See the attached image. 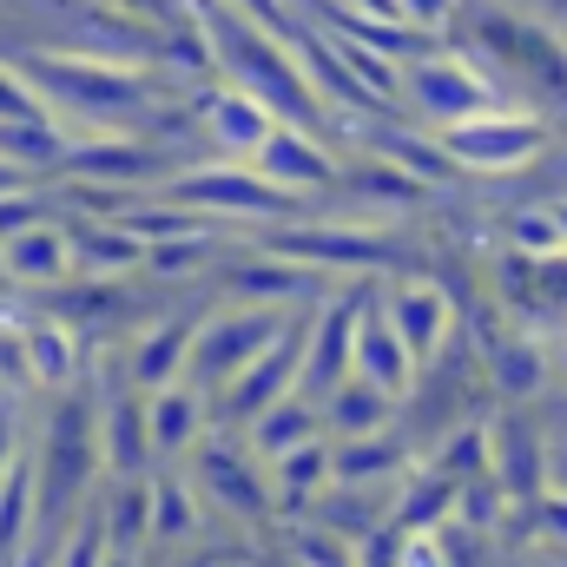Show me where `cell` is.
Returning a JSON list of instances; mask_svg holds the SVG:
<instances>
[{"label":"cell","instance_id":"1","mask_svg":"<svg viewBox=\"0 0 567 567\" xmlns=\"http://www.w3.org/2000/svg\"><path fill=\"white\" fill-rule=\"evenodd\" d=\"M212 27H218V60L231 66V86H245V93H258L278 120H310L317 106L297 93V73H290V60H284L278 47V27H258V13H231V7H218L212 0Z\"/></svg>","mask_w":567,"mask_h":567},{"label":"cell","instance_id":"2","mask_svg":"<svg viewBox=\"0 0 567 567\" xmlns=\"http://www.w3.org/2000/svg\"><path fill=\"white\" fill-rule=\"evenodd\" d=\"M278 337V317L265 303H238V310H218L192 330V357H185V377L205 383V390H225L265 343Z\"/></svg>","mask_w":567,"mask_h":567},{"label":"cell","instance_id":"3","mask_svg":"<svg viewBox=\"0 0 567 567\" xmlns=\"http://www.w3.org/2000/svg\"><path fill=\"white\" fill-rule=\"evenodd\" d=\"M27 73L40 80V93H53L60 106H73V113H86V120H100V126H113V120H126V113H140L145 106V86L133 73H113V66H100V60H27Z\"/></svg>","mask_w":567,"mask_h":567},{"label":"cell","instance_id":"4","mask_svg":"<svg viewBox=\"0 0 567 567\" xmlns=\"http://www.w3.org/2000/svg\"><path fill=\"white\" fill-rule=\"evenodd\" d=\"M158 198H178V205H198V212H231V218H258V212H284V205H290V192L271 185L251 158L172 172V178L158 185Z\"/></svg>","mask_w":567,"mask_h":567},{"label":"cell","instance_id":"5","mask_svg":"<svg viewBox=\"0 0 567 567\" xmlns=\"http://www.w3.org/2000/svg\"><path fill=\"white\" fill-rule=\"evenodd\" d=\"M297 337H303V323L278 330V337H271V343H265V350H258V357L225 383V390H218V403H225V410H218V423H225V429L258 423L271 403H284V390L303 377V370H297Z\"/></svg>","mask_w":567,"mask_h":567},{"label":"cell","instance_id":"6","mask_svg":"<svg viewBox=\"0 0 567 567\" xmlns=\"http://www.w3.org/2000/svg\"><path fill=\"white\" fill-rule=\"evenodd\" d=\"M198 120H205V140L218 145L225 158H251L258 145L271 140V126H278V113L258 93H245V86H218L212 100H198Z\"/></svg>","mask_w":567,"mask_h":567},{"label":"cell","instance_id":"7","mask_svg":"<svg viewBox=\"0 0 567 567\" xmlns=\"http://www.w3.org/2000/svg\"><path fill=\"white\" fill-rule=\"evenodd\" d=\"M0 271H7V284H27V290L60 284L73 271V238H66V225L33 218V225H20L13 238H0Z\"/></svg>","mask_w":567,"mask_h":567},{"label":"cell","instance_id":"8","mask_svg":"<svg viewBox=\"0 0 567 567\" xmlns=\"http://www.w3.org/2000/svg\"><path fill=\"white\" fill-rule=\"evenodd\" d=\"M198 495H205V508H225V515H238V522H265L258 462H245V455L225 449V442L198 449Z\"/></svg>","mask_w":567,"mask_h":567},{"label":"cell","instance_id":"9","mask_svg":"<svg viewBox=\"0 0 567 567\" xmlns=\"http://www.w3.org/2000/svg\"><path fill=\"white\" fill-rule=\"evenodd\" d=\"M145 423H152V455L192 449V435L205 429V403H198L192 377H178V383H165V390H145Z\"/></svg>","mask_w":567,"mask_h":567},{"label":"cell","instance_id":"10","mask_svg":"<svg viewBox=\"0 0 567 567\" xmlns=\"http://www.w3.org/2000/svg\"><path fill=\"white\" fill-rule=\"evenodd\" d=\"M251 165H258L271 185H284V192H297V185H323V178H330L323 152L303 140V133H284V126H271V140L251 152Z\"/></svg>","mask_w":567,"mask_h":567},{"label":"cell","instance_id":"11","mask_svg":"<svg viewBox=\"0 0 567 567\" xmlns=\"http://www.w3.org/2000/svg\"><path fill=\"white\" fill-rule=\"evenodd\" d=\"M185 357H192V323H158V330H145L133 343V370L126 377L140 390H165V383L185 377Z\"/></svg>","mask_w":567,"mask_h":567},{"label":"cell","instance_id":"12","mask_svg":"<svg viewBox=\"0 0 567 567\" xmlns=\"http://www.w3.org/2000/svg\"><path fill=\"white\" fill-rule=\"evenodd\" d=\"M27 363H33V383H40V390H73V377L86 370V357H80V337H73L60 317L27 330Z\"/></svg>","mask_w":567,"mask_h":567},{"label":"cell","instance_id":"13","mask_svg":"<svg viewBox=\"0 0 567 567\" xmlns=\"http://www.w3.org/2000/svg\"><path fill=\"white\" fill-rule=\"evenodd\" d=\"M205 495L192 488V482H178V475H158L152 482V542H185L205 515Z\"/></svg>","mask_w":567,"mask_h":567},{"label":"cell","instance_id":"14","mask_svg":"<svg viewBox=\"0 0 567 567\" xmlns=\"http://www.w3.org/2000/svg\"><path fill=\"white\" fill-rule=\"evenodd\" d=\"M303 284H310V278H303L284 251H271V245H265V265L231 271V278H225V290H231L238 303H271V297H284V290H303Z\"/></svg>","mask_w":567,"mask_h":567},{"label":"cell","instance_id":"15","mask_svg":"<svg viewBox=\"0 0 567 567\" xmlns=\"http://www.w3.org/2000/svg\"><path fill=\"white\" fill-rule=\"evenodd\" d=\"M303 435H310V403H290V396H284V403H271V410L251 423V449H258L265 462H278L284 449H297Z\"/></svg>","mask_w":567,"mask_h":567},{"label":"cell","instance_id":"16","mask_svg":"<svg viewBox=\"0 0 567 567\" xmlns=\"http://www.w3.org/2000/svg\"><path fill=\"white\" fill-rule=\"evenodd\" d=\"M357 370H370L377 383H396V337H390L383 323L357 330Z\"/></svg>","mask_w":567,"mask_h":567},{"label":"cell","instance_id":"17","mask_svg":"<svg viewBox=\"0 0 567 567\" xmlns=\"http://www.w3.org/2000/svg\"><path fill=\"white\" fill-rule=\"evenodd\" d=\"M33 113H47L40 93H33L13 66H0V120H33Z\"/></svg>","mask_w":567,"mask_h":567},{"label":"cell","instance_id":"18","mask_svg":"<svg viewBox=\"0 0 567 567\" xmlns=\"http://www.w3.org/2000/svg\"><path fill=\"white\" fill-rule=\"evenodd\" d=\"M47 205L40 198H27V185H13V192H0V238H13L20 225H33Z\"/></svg>","mask_w":567,"mask_h":567},{"label":"cell","instance_id":"19","mask_svg":"<svg viewBox=\"0 0 567 567\" xmlns=\"http://www.w3.org/2000/svg\"><path fill=\"white\" fill-rule=\"evenodd\" d=\"M297 555H303V561H310V567H343V555H337L330 542H310V535L297 542Z\"/></svg>","mask_w":567,"mask_h":567},{"label":"cell","instance_id":"20","mask_svg":"<svg viewBox=\"0 0 567 567\" xmlns=\"http://www.w3.org/2000/svg\"><path fill=\"white\" fill-rule=\"evenodd\" d=\"M238 7H245V13H258L265 27H278V33H284V7H278V0H238Z\"/></svg>","mask_w":567,"mask_h":567},{"label":"cell","instance_id":"21","mask_svg":"<svg viewBox=\"0 0 567 567\" xmlns=\"http://www.w3.org/2000/svg\"><path fill=\"white\" fill-rule=\"evenodd\" d=\"M7 462H13V416L0 410V475H7Z\"/></svg>","mask_w":567,"mask_h":567},{"label":"cell","instance_id":"22","mask_svg":"<svg viewBox=\"0 0 567 567\" xmlns=\"http://www.w3.org/2000/svg\"><path fill=\"white\" fill-rule=\"evenodd\" d=\"M370 7H377V13H383V7H390V0H370Z\"/></svg>","mask_w":567,"mask_h":567},{"label":"cell","instance_id":"23","mask_svg":"<svg viewBox=\"0 0 567 567\" xmlns=\"http://www.w3.org/2000/svg\"><path fill=\"white\" fill-rule=\"evenodd\" d=\"M0 567H7V561H0Z\"/></svg>","mask_w":567,"mask_h":567}]
</instances>
